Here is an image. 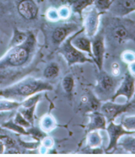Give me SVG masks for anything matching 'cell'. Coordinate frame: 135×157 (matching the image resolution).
Returning <instances> with one entry per match:
<instances>
[{
	"label": "cell",
	"instance_id": "6da1fadb",
	"mask_svg": "<svg viewBox=\"0 0 135 157\" xmlns=\"http://www.w3.org/2000/svg\"><path fill=\"white\" fill-rule=\"evenodd\" d=\"M101 29L105 46L115 49L130 40H134V22L124 17H109Z\"/></svg>",
	"mask_w": 135,
	"mask_h": 157
},
{
	"label": "cell",
	"instance_id": "7a4b0ae2",
	"mask_svg": "<svg viewBox=\"0 0 135 157\" xmlns=\"http://www.w3.org/2000/svg\"><path fill=\"white\" fill-rule=\"evenodd\" d=\"M54 87L42 79L27 77L22 80L0 90V96L5 99L22 102L27 97L42 91H50Z\"/></svg>",
	"mask_w": 135,
	"mask_h": 157
},
{
	"label": "cell",
	"instance_id": "3957f363",
	"mask_svg": "<svg viewBox=\"0 0 135 157\" xmlns=\"http://www.w3.org/2000/svg\"><path fill=\"white\" fill-rule=\"evenodd\" d=\"M36 35L29 32L28 37L22 44L9 48L6 53L0 59V71L20 67L26 64L36 50Z\"/></svg>",
	"mask_w": 135,
	"mask_h": 157
},
{
	"label": "cell",
	"instance_id": "277c9868",
	"mask_svg": "<svg viewBox=\"0 0 135 157\" xmlns=\"http://www.w3.org/2000/svg\"><path fill=\"white\" fill-rule=\"evenodd\" d=\"M72 38L73 36H69L63 43L60 44L58 49V52L63 56L67 64L69 66H72L77 63H93V61L92 59L86 57V56L83 52L73 46V45L71 43Z\"/></svg>",
	"mask_w": 135,
	"mask_h": 157
},
{
	"label": "cell",
	"instance_id": "5b68a950",
	"mask_svg": "<svg viewBox=\"0 0 135 157\" xmlns=\"http://www.w3.org/2000/svg\"><path fill=\"white\" fill-rule=\"evenodd\" d=\"M100 109L101 113L105 117L107 123L110 122H114L116 117H117L119 115L134 109V99L133 100L130 99L125 104H117L113 101L106 102L101 105Z\"/></svg>",
	"mask_w": 135,
	"mask_h": 157
},
{
	"label": "cell",
	"instance_id": "8992f818",
	"mask_svg": "<svg viewBox=\"0 0 135 157\" xmlns=\"http://www.w3.org/2000/svg\"><path fill=\"white\" fill-rule=\"evenodd\" d=\"M90 41H91L92 59L93 63H96L99 71L102 70L104 54L106 51L104 37L102 31L101 30L100 32H97L94 36L90 38Z\"/></svg>",
	"mask_w": 135,
	"mask_h": 157
},
{
	"label": "cell",
	"instance_id": "52a82bcc",
	"mask_svg": "<svg viewBox=\"0 0 135 157\" xmlns=\"http://www.w3.org/2000/svg\"><path fill=\"white\" fill-rule=\"evenodd\" d=\"M103 13L98 11L95 7L90 8L84 13L83 18V33L89 39L94 36L98 32L99 27L100 16Z\"/></svg>",
	"mask_w": 135,
	"mask_h": 157
},
{
	"label": "cell",
	"instance_id": "ba28073f",
	"mask_svg": "<svg viewBox=\"0 0 135 157\" xmlns=\"http://www.w3.org/2000/svg\"><path fill=\"white\" fill-rule=\"evenodd\" d=\"M134 94V76L130 71H127L125 73L124 79L121 82V86L113 93L111 97V101L114 102L118 96H123L127 99V102L131 99Z\"/></svg>",
	"mask_w": 135,
	"mask_h": 157
},
{
	"label": "cell",
	"instance_id": "9c48e42d",
	"mask_svg": "<svg viewBox=\"0 0 135 157\" xmlns=\"http://www.w3.org/2000/svg\"><path fill=\"white\" fill-rule=\"evenodd\" d=\"M134 10V0H112L107 11L114 17H124Z\"/></svg>",
	"mask_w": 135,
	"mask_h": 157
},
{
	"label": "cell",
	"instance_id": "30bf717a",
	"mask_svg": "<svg viewBox=\"0 0 135 157\" xmlns=\"http://www.w3.org/2000/svg\"><path fill=\"white\" fill-rule=\"evenodd\" d=\"M116 87V82L113 75H110L107 72L102 70L99 71L97 77V83L96 86L97 93L103 96L111 95Z\"/></svg>",
	"mask_w": 135,
	"mask_h": 157
},
{
	"label": "cell",
	"instance_id": "8fae6325",
	"mask_svg": "<svg viewBox=\"0 0 135 157\" xmlns=\"http://www.w3.org/2000/svg\"><path fill=\"white\" fill-rule=\"evenodd\" d=\"M106 130L107 131L109 139H110L109 145L107 147L106 152H108L110 150L117 149V143L118 140L123 135H126V134H134V131L127 130V129H125L121 126V124H116L113 121L108 123V126H106Z\"/></svg>",
	"mask_w": 135,
	"mask_h": 157
},
{
	"label": "cell",
	"instance_id": "7c38bea8",
	"mask_svg": "<svg viewBox=\"0 0 135 157\" xmlns=\"http://www.w3.org/2000/svg\"><path fill=\"white\" fill-rule=\"evenodd\" d=\"M79 25L77 23H63L57 25L52 33L53 43L57 46H60L61 43L69 37L73 33L78 31Z\"/></svg>",
	"mask_w": 135,
	"mask_h": 157
},
{
	"label": "cell",
	"instance_id": "4fadbf2b",
	"mask_svg": "<svg viewBox=\"0 0 135 157\" xmlns=\"http://www.w3.org/2000/svg\"><path fill=\"white\" fill-rule=\"evenodd\" d=\"M83 28L80 29L79 31L76 32L75 34L73 35L71 43L75 46L77 49L81 52H85L92 58L91 52V41L89 37L85 34H83Z\"/></svg>",
	"mask_w": 135,
	"mask_h": 157
},
{
	"label": "cell",
	"instance_id": "5bb4252c",
	"mask_svg": "<svg viewBox=\"0 0 135 157\" xmlns=\"http://www.w3.org/2000/svg\"><path fill=\"white\" fill-rule=\"evenodd\" d=\"M17 9L19 15L27 20L34 19L39 13V8L33 0H22Z\"/></svg>",
	"mask_w": 135,
	"mask_h": 157
},
{
	"label": "cell",
	"instance_id": "9a60e30c",
	"mask_svg": "<svg viewBox=\"0 0 135 157\" xmlns=\"http://www.w3.org/2000/svg\"><path fill=\"white\" fill-rule=\"evenodd\" d=\"M88 117H89V121L86 126V132L99 130V129H106V126L107 124V120L101 112H90L88 113Z\"/></svg>",
	"mask_w": 135,
	"mask_h": 157
},
{
	"label": "cell",
	"instance_id": "2e32d148",
	"mask_svg": "<svg viewBox=\"0 0 135 157\" xmlns=\"http://www.w3.org/2000/svg\"><path fill=\"white\" fill-rule=\"evenodd\" d=\"M66 3L69 5V9L73 12L78 14L82 18L83 10L87 7L91 6L93 3V0H66Z\"/></svg>",
	"mask_w": 135,
	"mask_h": 157
},
{
	"label": "cell",
	"instance_id": "e0dca14e",
	"mask_svg": "<svg viewBox=\"0 0 135 157\" xmlns=\"http://www.w3.org/2000/svg\"><path fill=\"white\" fill-rule=\"evenodd\" d=\"M81 102L86 107V112L89 111V113L98 111L101 107V102L90 92H89L87 95L82 96Z\"/></svg>",
	"mask_w": 135,
	"mask_h": 157
},
{
	"label": "cell",
	"instance_id": "ac0fdd59",
	"mask_svg": "<svg viewBox=\"0 0 135 157\" xmlns=\"http://www.w3.org/2000/svg\"><path fill=\"white\" fill-rule=\"evenodd\" d=\"M120 146L129 153L134 154L135 151V144H134V137L132 136V134H126L123 135L121 138L118 140L117 146Z\"/></svg>",
	"mask_w": 135,
	"mask_h": 157
},
{
	"label": "cell",
	"instance_id": "d6986e66",
	"mask_svg": "<svg viewBox=\"0 0 135 157\" xmlns=\"http://www.w3.org/2000/svg\"><path fill=\"white\" fill-rule=\"evenodd\" d=\"M29 33L26 32H22L19 31L18 29L15 28L13 29V36L11 39V41L10 43V46L9 48H12L13 46H18V45H20L25 41L26 39L28 37Z\"/></svg>",
	"mask_w": 135,
	"mask_h": 157
},
{
	"label": "cell",
	"instance_id": "ffe728a7",
	"mask_svg": "<svg viewBox=\"0 0 135 157\" xmlns=\"http://www.w3.org/2000/svg\"><path fill=\"white\" fill-rule=\"evenodd\" d=\"M102 138L97 130H93L88 132L86 137V145L89 148H97L101 145Z\"/></svg>",
	"mask_w": 135,
	"mask_h": 157
},
{
	"label": "cell",
	"instance_id": "44dd1931",
	"mask_svg": "<svg viewBox=\"0 0 135 157\" xmlns=\"http://www.w3.org/2000/svg\"><path fill=\"white\" fill-rule=\"evenodd\" d=\"M0 126H2V128H5V129H9V130L13 131L15 132H17V133L21 134V135H26L29 136L28 132H27L26 129L25 128L22 127V126H19L18 124H16L14 121H13V118L10 119L9 120H7L6 122L3 123L2 124H1Z\"/></svg>",
	"mask_w": 135,
	"mask_h": 157
},
{
	"label": "cell",
	"instance_id": "7402d4cb",
	"mask_svg": "<svg viewBox=\"0 0 135 157\" xmlns=\"http://www.w3.org/2000/svg\"><path fill=\"white\" fill-rule=\"evenodd\" d=\"M60 73V67L56 63H51L45 68L43 71V76L46 79H54L58 76Z\"/></svg>",
	"mask_w": 135,
	"mask_h": 157
},
{
	"label": "cell",
	"instance_id": "603a6c76",
	"mask_svg": "<svg viewBox=\"0 0 135 157\" xmlns=\"http://www.w3.org/2000/svg\"><path fill=\"white\" fill-rule=\"evenodd\" d=\"M56 127V122L54 117L51 116L46 115L44 116L40 120V128L41 130L43 132H50Z\"/></svg>",
	"mask_w": 135,
	"mask_h": 157
},
{
	"label": "cell",
	"instance_id": "cb8c5ba5",
	"mask_svg": "<svg viewBox=\"0 0 135 157\" xmlns=\"http://www.w3.org/2000/svg\"><path fill=\"white\" fill-rule=\"evenodd\" d=\"M36 105H32L30 107H24L20 105L19 107V112L20 113V114L25 118L26 120L30 123V124L33 126V123H34V111L35 109H36Z\"/></svg>",
	"mask_w": 135,
	"mask_h": 157
},
{
	"label": "cell",
	"instance_id": "d4e9b609",
	"mask_svg": "<svg viewBox=\"0 0 135 157\" xmlns=\"http://www.w3.org/2000/svg\"><path fill=\"white\" fill-rule=\"evenodd\" d=\"M21 105V102L12 99H0V111H10L17 109Z\"/></svg>",
	"mask_w": 135,
	"mask_h": 157
},
{
	"label": "cell",
	"instance_id": "484cf974",
	"mask_svg": "<svg viewBox=\"0 0 135 157\" xmlns=\"http://www.w3.org/2000/svg\"><path fill=\"white\" fill-rule=\"evenodd\" d=\"M62 86L66 93L71 94L74 87L73 77L71 75H67L66 76H65L62 82Z\"/></svg>",
	"mask_w": 135,
	"mask_h": 157
},
{
	"label": "cell",
	"instance_id": "4316f807",
	"mask_svg": "<svg viewBox=\"0 0 135 157\" xmlns=\"http://www.w3.org/2000/svg\"><path fill=\"white\" fill-rule=\"evenodd\" d=\"M27 132H28L29 136H31L33 137V139H34L35 140L38 142H41V140L44 138L45 136H46L45 132H43L41 129H39L38 128L32 127L30 126V128L26 129Z\"/></svg>",
	"mask_w": 135,
	"mask_h": 157
},
{
	"label": "cell",
	"instance_id": "83f0119b",
	"mask_svg": "<svg viewBox=\"0 0 135 157\" xmlns=\"http://www.w3.org/2000/svg\"><path fill=\"white\" fill-rule=\"evenodd\" d=\"M0 140H2L4 146H5V150L6 149H13V148H18L15 140H13L12 137L9 136L2 134V135H0Z\"/></svg>",
	"mask_w": 135,
	"mask_h": 157
},
{
	"label": "cell",
	"instance_id": "f1b7e54d",
	"mask_svg": "<svg viewBox=\"0 0 135 157\" xmlns=\"http://www.w3.org/2000/svg\"><path fill=\"white\" fill-rule=\"evenodd\" d=\"M134 116H125L121 122V126L128 131H134Z\"/></svg>",
	"mask_w": 135,
	"mask_h": 157
},
{
	"label": "cell",
	"instance_id": "f546056e",
	"mask_svg": "<svg viewBox=\"0 0 135 157\" xmlns=\"http://www.w3.org/2000/svg\"><path fill=\"white\" fill-rule=\"evenodd\" d=\"M13 121L16 123V124H18L19 126H22V127L25 128V129L26 128V129H28V128H30V126H33L30 123H29L28 121H27L26 120L25 118H24L23 116L20 114V113H19V112H16V113H15V116H14V118H13Z\"/></svg>",
	"mask_w": 135,
	"mask_h": 157
},
{
	"label": "cell",
	"instance_id": "4dcf8cb0",
	"mask_svg": "<svg viewBox=\"0 0 135 157\" xmlns=\"http://www.w3.org/2000/svg\"><path fill=\"white\" fill-rule=\"evenodd\" d=\"M110 0H93L94 7L101 13L107 11L110 4Z\"/></svg>",
	"mask_w": 135,
	"mask_h": 157
},
{
	"label": "cell",
	"instance_id": "1f68e13d",
	"mask_svg": "<svg viewBox=\"0 0 135 157\" xmlns=\"http://www.w3.org/2000/svg\"><path fill=\"white\" fill-rule=\"evenodd\" d=\"M123 61L127 64L134 63V52L131 51H125L121 55Z\"/></svg>",
	"mask_w": 135,
	"mask_h": 157
},
{
	"label": "cell",
	"instance_id": "d6a6232c",
	"mask_svg": "<svg viewBox=\"0 0 135 157\" xmlns=\"http://www.w3.org/2000/svg\"><path fill=\"white\" fill-rule=\"evenodd\" d=\"M57 11L60 19H67L70 16L71 10L69 6H62Z\"/></svg>",
	"mask_w": 135,
	"mask_h": 157
},
{
	"label": "cell",
	"instance_id": "836d02e7",
	"mask_svg": "<svg viewBox=\"0 0 135 157\" xmlns=\"http://www.w3.org/2000/svg\"><path fill=\"white\" fill-rule=\"evenodd\" d=\"M46 18L51 22H57L60 19L58 15V11L56 9H50L46 12Z\"/></svg>",
	"mask_w": 135,
	"mask_h": 157
},
{
	"label": "cell",
	"instance_id": "e575fe53",
	"mask_svg": "<svg viewBox=\"0 0 135 157\" xmlns=\"http://www.w3.org/2000/svg\"><path fill=\"white\" fill-rule=\"evenodd\" d=\"M41 146H43L44 148H46V149H51L54 146V140H52V138L48 136H45L42 140H41Z\"/></svg>",
	"mask_w": 135,
	"mask_h": 157
},
{
	"label": "cell",
	"instance_id": "d590c367",
	"mask_svg": "<svg viewBox=\"0 0 135 157\" xmlns=\"http://www.w3.org/2000/svg\"><path fill=\"white\" fill-rule=\"evenodd\" d=\"M120 73V67L119 65L117 63H113V66H112V75H114V76H117Z\"/></svg>",
	"mask_w": 135,
	"mask_h": 157
},
{
	"label": "cell",
	"instance_id": "8d00e7d4",
	"mask_svg": "<svg viewBox=\"0 0 135 157\" xmlns=\"http://www.w3.org/2000/svg\"><path fill=\"white\" fill-rule=\"evenodd\" d=\"M4 151H5V146L2 140H0V154L4 153Z\"/></svg>",
	"mask_w": 135,
	"mask_h": 157
}]
</instances>
